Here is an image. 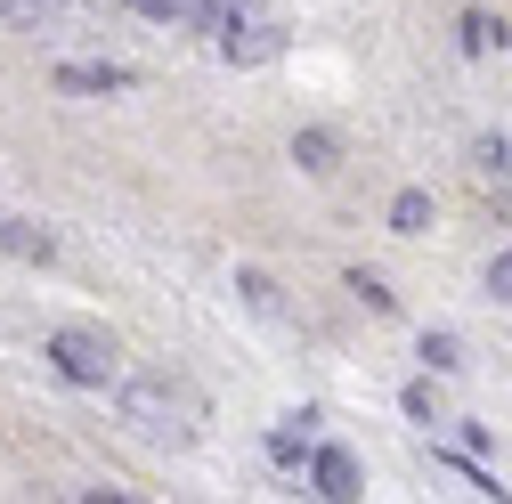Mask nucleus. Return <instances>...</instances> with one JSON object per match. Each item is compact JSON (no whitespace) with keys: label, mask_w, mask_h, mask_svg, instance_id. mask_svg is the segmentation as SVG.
I'll use <instances>...</instances> for the list:
<instances>
[{"label":"nucleus","mask_w":512,"mask_h":504,"mask_svg":"<svg viewBox=\"0 0 512 504\" xmlns=\"http://www.w3.org/2000/svg\"><path fill=\"white\" fill-rule=\"evenodd\" d=\"M423 220H431V196H423V187H407V196L391 204V228H399V236H415Z\"/></svg>","instance_id":"423d86ee"},{"label":"nucleus","mask_w":512,"mask_h":504,"mask_svg":"<svg viewBox=\"0 0 512 504\" xmlns=\"http://www.w3.org/2000/svg\"><path fill=\"white\" fill-rule=\"evenodd\" d=\"M57 90H131L122 66H57Z\"/></svg>","instance_id":"39448f33"},{"label":"nucleus","mask_w":512,"mask_h":504,"mask_svg":"<svg viewBox=\"0 0 512 504\" xmlns=\"http://www.w3.org/2000/svg\"><path fill=\"white\" fill-rule=\"evenodd\" d=\"M317 496H334V504H350V496H358V464H350L342 448L317 456Z\"/></svg>","instance_id":"7ed1b4c3"},{"label":"nucleus","mask_w":512,"mask_h":504,"mask_svg":"<svg viewBox=\"0 0 512 504\" xmlns=\"http://www.w3.org/2000/svg\"><path fill=\"white\" fill-rule=\"evenodd\" d=\"M293 155H301L309 171H326V155H334V139H326V131H301V139H293Z\"/></svg>","instance_id":"0eeeda50"},{"label":"nucleus","mask_w":512,"mask_h":504,"mask_svg":"<svg viewBox=\"0 0 512 504\" xmlns=\"http://www.w3.org/2000/svg\"><path fill=\"white\" fill-rule=\"evenodd\" d=\"M122 423L163 439V448H187L204 431V399L187 383H171V374H139V383H122Z\"/></svg>","instance_id":"f257e3e1"},{"label":"nucleus","mask_w":512,"mask_h":504,"mask_svg":"<svg viewBox=\"0 0 512 504\" xmlns=\"http://www.w3.org/2000/svg\"><path fill=\"white\" fill-rule=\"evenodd\" d=\"M139 17H187V0H131Z\"/></svg>","instance_id":"1a4fd4ad"},{"label":"nucleus","mask_w":512,"mask_h":504,"mask_svg":"<svg viewBox=\"0 0 512 504\" xmlns=\"http://www.w3.org/2000/svg\"><path fill=\"white\" fill-rule=\"evenodd\" d=\"M0 252H25V261H49V252H57V236H49V228H33V220H0Z\"/></svg>","instance_id":"20e7f679"},{"label":"nucleus","mask_w":512,"mask_h":504,"mask_svg":"<svg viewBox=\"0 0 512 504\" xmlns=\"http://www.w3.org/2000/svg\"><path fill=\"white\" fill-rule=\"evenodd\" d=\"M488 293L512 301V252H496V261H488Z\"/></svg>","instance_id":"6e6552de"},{"label":"nucleus","mask_w":512,"mask_h":504,"mask_svg":"<svg viewBox=\"0 0 512 504\" xmlns=\"http://www.w3.org/2000/svg\"><path fill=\"white\" fill-rule=\"evenodd\" d=\"M49 366L66 374V383H82V391H106L114 374H122V350H114V334H98V326H57V334H49Z\"/></svg>","instance_id":"f03ea898"}]
</instances>
